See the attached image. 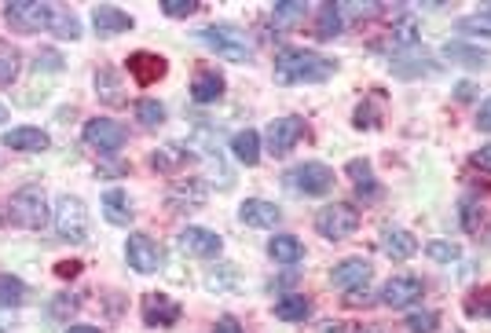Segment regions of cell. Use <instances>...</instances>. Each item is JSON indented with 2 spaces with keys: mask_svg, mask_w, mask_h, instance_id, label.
<instances>
[{
  "mask_svg": "<svg viewBox=\"0 0 491 333\" xmlns=\"http://www.w3.org/2000/svg\"><path fill=\"white\" fill-rule=\"evenodd\" d=\"M338 74V63L308 48H283L276 55V77L283 85H319Z\"/></svg>",
  "mask_w": 491,
  "mask_h": 333,
  "instance_id": "cell-1",
  "label": "cell"
},
{
  "mask_svg": "<svg viewBox=\"0 0 491 333\" xmlns=\"http://www.w3.org/2000/svg\"><path fill=\"white\" fill-rule=\"evenodd\" d=\"M198 40L205 44V48H213L221 59H228V63H250L253 59V44H250V37L239 30V26H228V22H216V26H205V30H198Z\"/></svg>",
  "mask_w": 491,
  "mask_h": 333,
  "instance_id": "cell-2",
  "label": "cell"
},
{
  "mask_svg": "<svg viewBox=\"0 0 491 333\" xmlns=\"http://www.w3.org/2000/svg\"><path fill=\"white\" fill-rule=\"evenodd\" d=\"M48 198H44V191L41 187H23V191H15L12 194V202H8V220L15 228H26V231H41L44 224H48Z\"/></svg>",
  "mask_w": 491,
  "mask_h": 333,
  "instance_id": "cell-3",
  "label": "cell"
},
{
  "mask_svg": "<svg viewBox=\"0 0 491 333\" xmlns=\"http://www.w3.org/2000/svg\"><path fill=\"white\" fill-rule=\"evenodd\" d=\"M283 184L294 191V194H305V198H319L334 187V173L326 169L323 161H301L283 176Z\"/></svg>",
  "mask_w": 491,
  "mask_h": 333,
  "instance_id": "cell-4",
  "label": "cell"
},
{
  "mask_svg": "<svg viewBox=\"0 0 491 333\" xmlns=\"http://www.w3.org/2000/svg\"><path fill=\"white\" fill-rule=\"evenodd\" d=\"M359 228V209L345 205V202H334V205H323L315 212V231L323 238H331V242H341L349 235H356Z\"/></svg>",
  "mask_w": 491,
  "mask_h": 333,
  "instance_id": "cell-5",
  "label": "cell"
},
{
  "mask_svg": "<svg viewBox=\"0 0 491 333\" xmlns=\"http://www.w3.org/2000/svg\"><path fill=\"white\" fill-rule=\"evenodd\" d=\"M51 15H56V4H41V0H12V4L5 8L8 26L23 30V33L51 30Z\"/></svg>",
  "mask_w": 491,
  "mask_h": 333,
  "instance_id": "cell-6",
  "label": "cell"
},
{
  "mask_svg": "<svg viewBox=\"0 0 491 333\" xmlns=\"http://www.w3.org/2000/svg\"><path fill=\"white\" fill-rule=\"evenodd\" d=\"M56 231L63 242H88V209L81 198L63 194L56 202Z\"/></svg>",
  "mask_w": 491,
  "mask_h": 333,
  "instance_id": "cell-7",
  "label": "cell"
},
{
  "mask_svg": "<svg viewBox=\"0 0 491 333\" xmlns=\"http://www.w3.org/2000/svg\"><path fill=\"white\" fill-rule=\"evenodd\" d=\"M125 140H129V132L111 118H92L85 125V143L92 150H99V154H118L125 147Z\"/></svg>",
  "mask_w": 491,
  "mask_h": 333,
  "instance_id": "cell-8",
  "label": "cell"
},
{
  "mask_svg": "<svg viewBox=\"0 0 491 333\" xmlns=\"http://www.w3.org/2000/svg\"><path fill=\"white\" fill-rule=\"evenodd\" d=\"M389 67H393V74L396 77H432L436 70V59L422 48V44H414V48H404V51H393V59H389Z\"/></svg>",
  "mask_w": 491,
  "mask_h": 333,
  "instance_id": "cell-9",
  "label": "cell"
},
{
  "mask_svg": "<svg viewBox=\"0 0 491 333\" xmlns=\"http://www.w3.org/2000/svg\"><path fill=\"white\" fill-rule=\"evenodd\" d=\"M422 301V279H414V274H396V279H389L386 286H381V304L400 311V308H411Z\"/></svg>",
  "mask_w": 491,
  "mask_h": 333,
  "instance_id": "cell-10",
  "label": "cell"
},
{
  "mask_svg": "<svg viewBox=\"0 0 491 333\" xmlns=\"http://www.w3.org/2000/svg\"><path fill=\"white\" fill-rule=\"evenodd\" d=\"M370 274H374L370 260H363V256H349V260H341V264L331 271V283H334L338 290L352 293V290H367Z\"/></svg>",
  "mask_w": 491,
  "mask_h": 333,
  "instance_id": "cell-11",
  "label": "cell"
},
{
  "mask_svg": "<svg viewBox=\"0 0 491 333\" xmlns=\"http://www.w3.org/2000/svg\"><path fill=\"white\" fill-rule=\"evenodd\" d=\"M305 136V122L301 118H279V122H271L268 125V150L276 154V158H283V154H290L294 147H297V140Z\"/></svg>",
  "mask_w": 491,
  "mask_h": 333,
  "instance_id": "cell-12",
  "label": "cell"
},
{
  "mask_svg": "<svg viewBox=\"0 0 491 333\" xmlns=\"http://www.w3.org/2000/svg\"><path fill=\"white\" fill-rule=\"evenodd\" d=\"M177 246L187 253V256H221L224 242L216 231H205V228H184L177 235Z\"/></svg>",
  "mask_w": 491,
  "mask_h": 333,
  "instance_id": "cell-13",
  "label": "cell"
},
{
  "mask_svg": "<svg viewBox=\"0 0 491 333\" xmlns=\"http://www.w3.org/2000/svg\"><path fill=\"white\" fill-rule=\"evenodd\" d=\"M180 315H184V308L166 293H147L143 297V322L147 326H177Z\"/></svg>",
  "mask_w": 491,
  "mask_h": 333,
  "instance_id": "cell-14",
  "label": "cell"
},
{
  "mask_svg": "<svg viewBox=\"0 0 491 333\" xmlns=\"http://www.w3.org/2000/svg\"><path fill=\"white\" fill-rule=\"evenodd\" d=\"M125 256H129V267H136L140 274H150V271L161 267V249H158L147 235H129Z\"/></svg>",
  "mask_w": 491,
  "mask_h": 333,
  "instance_id": "cell-15",
  "label": "cell"
},
{
  "mask_svg": "<svg viewBox=\"0 0 491 333\" xmlns=\"http://www.w3.org/2000/svg\"><path fill=\"white\" fill-rule=\"evenodd\" d=\"M92 26H95L99 37H118V33H129V30H132V15L122 12V8H114V4H99V8L92 12Z\"/></svg>",
  "mask_w": 491,
  "mask_h": 333,
  "instance_id": "cell-16",
  "label": "cell"
},
{
  "mask_svg": "<svg viewBox=\"0 0 491 333\" xmlns=\"http://www.w3.org/2000/svg\"><path fill=\"white\" fill-rule=\"evenodd\" d=\"M166 59L161 55H154V51H132L129 55V74L140 81V85H154V81H161L166 77Z\"/></svg>",
  "mask_w": 491,
  "mask_h": 333,
  "instance_id": "cell-17",
  "label": "cell"
},
{
  "mask_svg": "<svg viewBox=\"0 0 491 333\" xmlns=\"http://www.w3.org/2000/svg\"><path fill=\"white\" fill-rule=\"evenodd\" d=\"M239 216H242V224H250V228H276L279 220H283L279 205H271L264 198H246L239 205Z\"/></svg>",
  "mask_w": 491,
  "mask_h": 333,
  "instance_id": "cell-18",
  "label": "cell"
},
{
  "mask_svg": "<svg viewBox=\"0 0 491 333\" xmlns=\"http://www.w3.org/2000/svg\"><path fill=\"white\" fill-rule=\"evenodd\" d=\"M381 253H386L389 260H411L418 253V238L404 228H386L381 231Z\"/></svg>",
  "mask_w": 491,
  "mask_h": 333,
  "instance_id": "cell-19",
  "label": "cell"
},
{
  "mask_svg": "<svg viewBox=\"0 0 491 333\" xmlns=\"http://www.w3.org/2000/svg\"><path fill=\"white\" fill-rule=\"evenodd\" d=\"M224 95V77H221V70H213V67H202L198 74H195V81H191V99L195 103H216Z\"/></svg>",
  "mask_w": 491,
  "mask_h": 333,
  "instance_id": "cell-20",
  "label": "cell"
},
{
  "mask_svg": "<svg viewBox=\"0 0 491 333\" xmlns=\"http://www.w3.org/2000/svg\"><path fill=\"white\" fill-rule=\"evenodd\" d=\"M103 216L111 220L114 228H129V224H132L136 209H132V202H129V194H125L122 187H114V191L103 194Z\"/></svg>",
  "mask_w": 491,
  "mask_h": 333,
  "instance_id": "cell-21",
  "label": "cell"
},
{
  "mask_svg": "<svg viewBox=\"0 0 491 333\" xmlns=\"http://www.w3.org/2000/svg\"><path fill=\"white\" fill-rule=\"evenodd\" d=\"M5 147H8V150H23V154H37V150H48L51 140H48V132L23 125V129H8V132H5Z\"/></svg>",
  "mask_w": 491,
  "mask_h": 333,
  "instance_id": "cell-22",
  "label": "cell"
},
{
  "mask_svg": "<svg viewBox=\"0 0 491 333\" xmlns=\"http://www.w3.org/2000/svg\"><path fill=\"white\" fill-rule=\"evenodd\" d=\"M202 202H205V187H202L198 180H177L173 191H169V205H173L177 212H191V209H198Z\"/></svg>",
  "mask_w": 491,
  "mask_h": 333,
  "instance_id": "cell-23",
  "label": "cell"
},
{
  "mask_svg": "<svg viewBox=\"0 0 491 333\" xmlns=\"http://www.w3.org/2000/svg\"><path fill=\"white\" fill-rule=\"evenodd\" d=\"M444 55L451 63H462V67H491V51H484L477 44H466V40H448Z\"/></svg>",
  "mask_w": 491,
  "mask_h": 333,
  "instance_id": "cell-24",
  "label": "cell"
},
{
  "mask_svg": "<svg viewBox=\"0 0 491 333\" xmlns=\"http://www.w3.org/2000/svg\"><path fill=\"white\" fill-rule=\"evenodd\" d=\"M268 253H271V260H276V264H286V267L305 260V246H301L297 235H276L268 242Z\"/></svg>",
  "mask_w": 491,
  "mask_h": 333,
  "instance_id": "cell-25",
  "label": "cell"
},
{
  "mask_svg": "<svg viewBox=\"0 0 491 333\" xmlns=\"http://www.w3.org/2000/svg\"><path fill=\"white\" fill-rule=\"evenodd\" d=\"M341 26H345V8L341 4H323L319 8V15H315V37L331 40V37L341 33Z\"/></svg>",
  "mask_w": 491,
  "mask_h": 333,
  "instance_id": "cell-26",
  "label": "cell"
},
{
  "mask_svg": "<svg viewBox=\"0 0 491 333\" xmlns=\"http://www.w3.org/2000/svg\"><path fill=\"white\" fill-rule=\"evenodd\" d=\"M232 154H235L242 165H257V161H260V136H257L253 129L235 132V140H232Z\"/></svg>",
  "mask_w": 491,
  "mask_h": 333,
  "instance_id": "cell-27",
  "label": "cell"
},
{
  "mask_svg": "<svg viewBox=\"0 0 491 333\" xmlns=\"http://www.w3.org/2000/svg\"><path fill=\"white\" fill-rule=\"evenodd\" d=\"M308 315H312V304L301 293H290V297L276 301V319H283V322H305Z\"/></svg>",
  "mask_w": 491,
  "mask_h": 333,
  "instance_id": "cell-28",
  "label": "cell"
},
{
  "mask_svg": "<svg viewBox=\"0 0 491 333\" xmlns=\"http://www.w3.org/2000/svg\"><path fill=\"white\" fill-rule=\"evenodd\" d=\"M349 176H352V184H356L359 194H367V198L377 194V184H374V173H370V161L352 158V161H349Z\"/></svg>",
  "mask_w": 491,
  "mask_h": 333,
  "instance_id": "cell-29",
  "label": "cell"
},
{
  "mask_svg": "<svg viewBox=\"0 0 491 333\" xmlns=\"http://www.w3.org/2000/svg\"><path fill=\"white\" fill-rule=\"evenodd\" d=\"M48 33H56V37H63V40H77V37H81V19H77L74 12H67V8H56Z\"/></svg>",
  "mask_w": 491,
  "mask_h": 333,
  "instance_id": "cell-30",
  "label": "cell"
},
{
  "mask_svg": "<svg viewBox=\"0 0 491 333\" xmlns=\"http://www.w3.org/2000/svg\"><path fill=\"white\" fill-rule=\"evenodd\" d=\"M191 154L184 150V147H177V143H169V147H161L154 158H150V165H154V169L158 173H173V169H180V165L187 161Z\"/></svg>",
  "mask_w": 491,
  "mask_h": 333,
  "instance_id": "cell-31",
  "label": "cell"
},
{
  "mask_svg": "<svg viewBox=\"0 0 491 333\" xmlns=\"http://www.w3.org/2000/svg\"><path fill=\"white\" fill-rule=\"evenodd\" d=\"M19 63H23L19 48L8 44V40H0V85H12L19 77Z\"/></svg>",
  "mask_w": 491,
  "mask_h": 333,
  "instance_id": "cell-32",
  "label": "cell"
},
{
  "mask_svg": "<svg viewBox=\"0 0 491 333\" xmlns=\"http://www.w3.org/2000/svg\"><path fill=\"white\" fill-rule=\"evenodd\" d=\"M95 88H99V95H103V103H111V106H118V103H125V95H122V81H118V74L114 70H99L95 74Z\"/></svg>",
  "mask_w": 491,
  "mask_h": 333,
  "instance_id": "cell-33",
  "label": "cell"
},
{
  "mask_svg": "<svg viewBox=\"0 0 491 333\" xmlns=\"http://www.w3.org/2000/svg\"><path fill=\"white\" fill-rule=\"evenodd\" d=\"M136 118L143 129H158L161 122H166V106H161L158 99H140L136 103Z\"/></svg>",
  "mask_w": 491,
  "mask_h": 333,
  "instance_id": "cell-34",
  "label": "cell"
},
{
  "mask_svg": "<svg viewBox=\"0 0 491 333\" xmlns=\"http://www.w3.org/2000/svg\"><path fill=\"white\" fill-rule=\"evenodd\" d=\"M26 301V286L12 274H0V308H19Z\"/></svg>",
  "mask_w": 491,
  "mask_h": 333,
  "instance_id": "cell-35",
  "label": "cell"
},
{
  "mask_svg": "<svg viewBox=\"0 0 491 333\" xmlns=\"http://www.w3.org/2000/svg\"><path fill=\"white\" fill-rule=\"evenodd\" d=\"M425 256H429V260H436V264H455V260L462 256V249H459L455 242H444V238H432V242L425 246Z\"/></svg>",
  "mask_w": 491,
  "mask_h": 333,
  "instance_id": "cell-36",
  "label": "cell"
},
{
  "mask_svg": "<svg viewBox=\"0 0 491 333\" xmlns=\"http://www.w3.org/2000/svg\"><path fill=\"white\" fill-rule=\"evenodd\" d=\"M436 322H441V315H436V311H414L407 319V329L411 333H436Z\"/></svg>",
  "mask_w": 491,
  "mask_h": 333,
  "instance_id": "cell-37",
  "label": "cell"
},
{
  "mask_svg": "<svg viewBox=\"0 0 491 333\" xmlns=\"http://www.w3.org/2000/svg\"><path fill=\"white\" fill-rule=\"evenodd\" d=\"M161 12L169 19H187L198 12V0H161Z\"/></svg>",
  "mask_w": 491,
  "mask_h": 333,
  "instance_id": "cell-38",
  "label": "cell"
},
{
  "mask_svg": "<svg viewBox=\"0 0 491 333\" xmlns=\"http://www.w3.org/2000/svg\"><path fill=\"white\" fill-rule=\"evenodd\" d=\"M459 33H469V37H491V22L484 15H466L459 19Z\"/></svg>",
  "mask_w": 491,
  "mask_h": 333,
  "instance_id": "cell-39",
  "label": "cell"
},
{
  "mask_svg": "<svg viewBox=\"0 0 491 333\" xmlns=\"http://www.w3.org/2000/svg\"><path fill=\"white\" fill-rule=\"evenodd\" d=\"M305 4L301 0H283V4H276V22H297V19H305Z\"/></svg>",
  "mask_w": 491,
  "mask_h": 333,
  "instance_id": "cell-40",
  "label": "cell"
},
{
  "mask_svg": "<svg viewBox=\"0 0 491 333\" xmlns=\"http://www.w3.org/2000/svg\"><path fill=\"white\" fill-rule=\"evenodd\" d=\"M477 297H484V301H469V315H487L491 319V290H484Z\"/></svg>",
  "mask_w": 491,
  "mask_h": 333,
  "instance_id": "cell-41",
  "label": "cell"
},
{
  "mask_svg": "<svg viewBox=\"0 0 491 333\" xmlns=\"http://www.w3.org/2000/svg\"><path fill=\"white\" fill-rule=\"evenodd\" d=\"M477 129H480V132H491V99H484L480 110H477Z\"/></svg>",
  "mask_w": 491,
  "mask_h": 333,
  "instance_id": "cell-42",
  "label": "cell"
},
{
  "mask_svg": "<svg viewBox=\"0 0 491 333\" xmlns=\"http://www.w3.org/2000/svg\"><path fill=\"white\" fill-rule=\"evenodd\" d=\"M213 333H246V329L239 326V319H232V315H224L221 322H216V326H213Z\"/></svg>",
  "mask_w": 491,
  "mask_h": 333,
  "instance_id": "cell-43",
  "label": "cell"
},
{
  "mask_svg": "<svg viewBox=\"0 0 491 333\" xmlns=\"http://www.w3.org/2000/svg\"><path fill=\"white\" fill-rule=\"evenodd\" d=\"M462 224H466V231H477V202L462 205Z\"/></svg>",
  "mask_w": 491,
  "mask_h": 333,
  "instance_id": "cell-44",
  "label": "cell"
},
{
  "mask_svg": "<svg viewBox=\"0 0 491 333\" xmlns=\"http://www.w3.org/2000/svg\"><path fill=\"white\" fill-rule=\"evenodd\" d=\"M473 165H480L484 173H491V143H487V147H480V150L473 154Z\"/></svg>",
  "mask_w": 491,
  "mask_h": 333,
  "instance_id": "cell-45",
  "label": "cell"
},
{
  "mask_svg": "<svg viewBox=\"0 0 491 333\" xmlns=\"http://www.w3.org/2000/svg\"><path fill=\"white\" fill-rule=\"evenodd\" d=\"M56 271H59V274H63V279H74V274H77V271H81V264H77V260H67V264H59V267H56Z\"/></svg>",
  "mask_w": 491,
  "mask_h": 333,
  "instance_id": "cell-46",
  "label": "cell"
},
{
  "mask_svg": "<svg viewBox=\"0 0 491 333\" xmlns=\"http://www.w3.org/2000/svg\"><path fill=\"white\" fill-rule=\"evenodd\" d=\"M67 333H99V329H95V326H70Z\"/></svg>",
  "mask_w": 491,
  "mask_h": 333,
  "instance_id": "cell-47",
  "label": "cell"
},
{
  "mask_svg": "<svg viewBox=\"0 0 491 333\" xmlns=\"http://www.w3.org/2000/svg\"><path fill=\"white\" fill-rule=\"evenodd\" d=\"M484 19H487V22H491V4H487V8H484Z\"/></svg>",
  "mask_w": 491,
  "mask_h": 333,
  "instance_id": "cell-48",
  "label": "cell"
},
{
  "mask_svg": "<svg viewBox=\"0 0 491 333\" xmlns=\"http://www.w3.org/2000/svg\"><path fill=\"white\" fill-rule=\"evenodd\" d=\"M359 333H381V329H370V326H363V329H359Z\"/></svg>",
  "mask_w": 491,
  "mask_h": 333,
  "instance_id": "cell-49",
  "label": "cell"
},
{
  "mask_svg": "<svg viewBox=\"0 0 491 333\" xmlns=\"http://www.w3.org/2000/svg\"><path fill=\"white\" fill-rule=\"evenodd\" d=\"M0 122H5V106H0Z\"/></svg>",
  "mask_w": 491,
  "mask_h": 333,
  "instance_id": "cell-50",
  "label": "cell"
}]
</instances>
